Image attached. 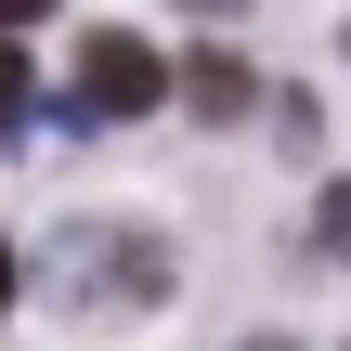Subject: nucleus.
<instances>
[{
    "instance_id": "nucleus-6",
    "label": "nucleus",
    "mask_w": 351,
    "mask_h": 351,
    "mask_svg": "<svg viewBox=\"0 0 351 351\" xmlns=\"http://www.w3.org/2000/svg\"><path fill=\"white\" fill-rule=\"evenodd\" d=\"M0 313H13V247H0Z\"/></svg>"
},
{
    "instance_id": "nucleus-4",
    "label": "nucleus",
    "mask_w": 351,
    "mask_h": 351,
    "mask_svg": "<svg viewBox=\"0 0 351 351\" xmlns=\"http://www.w3.org/2000/svg\"><path fill=\"white\" fill-rule=\"evenodd\" d=\"M26 91H39V78H26V52H13V39H0V130H13V117H26Z\"/></svg>"
},
{
    "instance_id": "nucleus-7",
    "label": "nucleus",
    "mask_w": 351,
    "mask_h": 351,
    "mask_svg": "<svg viewBox=\"0 0 351 351\" xmlns=\"http://www.w3.org/2000/svg\"><path fill=\"white\" fill-rule=\"evenodd\" d=\"M247 351H300V339H247Z\"/></svg>"
},
{
    "instance_id": "nucleus-5",
    "label": "nucleus",
    "mask_w": 351,
    "mask_h": 351,
    "mask_svg": "<svg viewBox=\"0 0 351 351\" xmlns=\"http://www.w3.org/2000/svg\"><path fill=\"white\" fill-rule=\"evenodd\" d=\"M326 247L351 261V182H326Z\"/></svg>"
},
{
    "instance_id": "nucleus-3",
    "label": "nucleus",
    "mask_w": 351,
    "mask_h": 351,
    "mask_svg": "<svg viewBox=\"0 0 351 351\" xmlns=\"http://www.w3.org/2000/svg\"><path fill=\"white\" fill-rule=\"evenodd\" d=\"M182 104H195V117H247V104H261V78H247L234 52H195V65H182Z\"/></svg>"
},
{
    "instance_id": "nucleus-1",
    "label": "nucleus",
    "mask_w": 351,
    "mask_h": 351,
    "mask_svg": "<svg viewBox=\"0 0 351 351\" xmlns=\"http://www.w3.org/2000/svg\"><path fill=\"white\" fill-rule=\"evenodd\" d=\"M52 287L91 300V313H156V300H169V247H156V234H117V221H78V234L52 247Z\"/></svg>"
},
{
    "instance_id": "nucleus-2",
    "label": "nucleus",
    "mask_w": 351,
    "mask_h": 351,
    "mask_svg": "<svg viewBox=\"0 0 351 351\" xmlns=\"http://www.w3.org/2000/svg\"><path fill=\"white\" fill-rule=\"evenodd\" d=\"M156 91H169V65H156L130 26H91V39H78V117H143Z\"/></svg>"
}]
</instances>
